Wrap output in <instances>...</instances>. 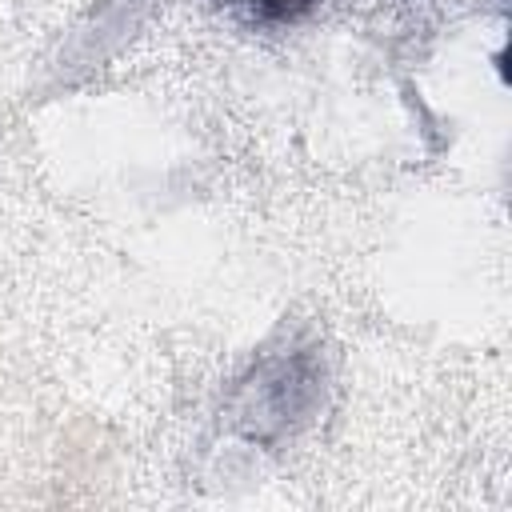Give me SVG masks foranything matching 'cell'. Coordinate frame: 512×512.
<instances>
[{
    "instance_id": "1",
    "label": "cell",
    "mask_w": 512,
    "mask_h": 512,
    "mask_svg": "<svg viewBox=\"0 0 512 512\" xmlns=\"http://www.w3.org/2000/svg\"><path fill=\"white\" fill-rule=\"evenodd\" d=\"M240 4L256 24H292V20L308 16L320 0H240Z\"/></svg>"
}]
</instances>
